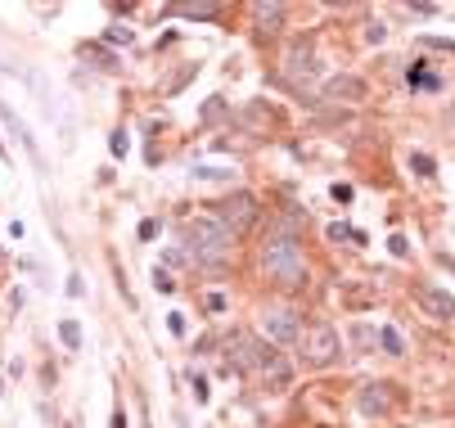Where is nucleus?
Returning a JSON list of instances; mask_svg holds the SVG:
<instances>
[{"instance_id": "1", "label": "nucleus", "mask_w": 455, "mask_h": 428, "mask_svg": "<svg viewBox=\"0 0 455 428\" xmlns=\"http://www.w3.org/2000/svg\"><path fill=\"white\" fill-rule=\"evenodd\" d=\"M180 243H185V257L199 266H221L235 253V235L217 216H194V221H185L180 226Z\"/></svg>"}, {"instance_id": "2", "label": "nucleus", "mask_w": 455, "mask_h": 428, "mask_svg": "<svg viewBox=\"0 0 455 428\" xmlns=\"http://www.w3.org/2000/svg\"><path fill=\"white\" fill-rule=\"evenodd\" d=\"M262 271L275 279L280 289H302L306 284V262H302V243L293 235H270L262 248Z\"/></svg>"}, {"instance_id": "3", "label": "nucleus", "mask_w": 455, "mask_h": 428, "mask_svg": "<svg viewBox=\"0 0 455 428\" xmlns=\"http://www.w3.org/2000/svg\"><path fill=\"white\" fill-rule=\"evenodd\" d=\"M207 207H212L207 216H217V221L226 226L235 239L257 221V199H253L248 190H235V194H226V199H217V203H207Z\"/></svg>"}, {"instance_id": "4", "label": "nucleus", "mask_w": 455, "mask_h": 428, "mask_svg": "<svg viewBox=\"0 0 455 428\" xmlns=\"http://www.w3.org/2000/svg\"><path fill=\"white\" fill-rule=\"evenodd\" d=\"M338 352H342V338H338V329L329 325V320H316L311 329H306V338H302V357L306 365H334L338 361Z\"/></svg>"}, {"instance_id": "5", "label": "nucleus", "mask_w": 455, "mask_h": 428, "mask_svg": "<svg viewBox=\"0 0 455 428\" xmlns=\"http://www.w3.org/2000/svg\"><path fill=\"white\" fill-rule=\"evenodd\" d=\"M262 334L270 342H280V347H293V342L302 338V320L293 307H266L262 311Z\"/></svg>"}, {"instance_id": "6", "label": "nucleus", "mask_w": 455, "mask_h": 428, "mask_svg": "<svg viewBox=\"0 0 455 428\" xmlns=\"http://www.w3.org/2000/svg\"><path fill=\"white\" fill-rule=\"evenodd\" d=\"M415 302H420V311L428 316V320H437V325H447V320H455V298L447 289H415Z\"/></svg>"}, {"instance_id": "7", "label": "nucleus", "mask_w": 455, "mask_h": 428, "mask_svg": "<svg viewBox=\"0 0 455 428\" xmlns=\"http://www.w3.org/2000/svg\"><path fill=\"white\" fill-rule=\"evenodd\" d=\"M397 410V388L392 383H365L361 388V415H374V420H384V415Z\"/></svg>"}, {"instance_id": "8", "label": "nucleus", "mask_w": 455, "mask_h": 428, "mask_svg": "<svg viewBox=\"0 0 455 428\" xmlns=\"http://www.w3.org/2000/svg\"><path fill=\"white\" fill-rule=\"evenodd\" d=\"M321 95H325V100H334V104H338V100H342V104H352V100H365V81H361V77H352V72H338V77H329V81H325V91H321Z\"/></svg>"}, {"instance_id": "9", "label": "nucleus", "mask_w": 455, "mask_h": 428, "mask_svg": "<svg viewBox=\"0 0 455 428\" xmlns=\"http://www.w3.org/2000/svg\"><path fill=\"white\" fill-rule=\"evenodd\" d=\"M0 117H5V127H9V131H14V136L23 140V149L32 154V163H36V167H45V158H41V149H36V136H32L28 127H23V117H18V113H14V108H9L5 100H0Z\"/></svg>"}, {"instance_id": "10", "label": "nucleus", "mask_w": 455, "mask_h": 428, "mask_svg": "<svg viewBox=\"0 0 455 428\" xmlns=\"http://www.w3.org/2000/svg\"><path fill=\"white\" fill-rule=\"evenodd\" d=\"M59 338H64L68 352H81V325L72 320V316H64V320H59Z\"/></svg>"}, {"instance_id": "11", "label": "nucleus", "mask_w": 455, "mask_h": 428, "mask_svg": "<svg viewBox=\"0 0 455 428\" xmlns=\"http://www.w3.org/2000/svg\"><path fill=\"white\" fill-rule=\"evenodd\" d=\"M257 23H262V32H280L284 9H280V5H257Z\"/></svg>"}, {"instance_id": "12", "label": "nucleus", "mask_w": 455, "mask_h": 428, "mask_svg": "<svg viewBox=\"0 0 455 428\" xmlns=\"http://www.w3.org/2000/svg\"><path fill=\"white\" fill-rule=\"evenodd\" d=\"M379 342H384V352H388V357H401V352H405L401 329H392V325H384V329H379Z\"/></svg>"}, {"instance_id": "13", "label": "nucleus", "mask_w": 455, "mask_h": 428, "mask_svg": "<svg viewBox=\"0 0 455 428\" xmlns=\"http://www.w3.org/2000/svg\"><path fill=\"white\" fill-rule=\"evenodd\" d=\"M289 72H293V77H311V72H316V59L302 54V50H293V54H289Z\"/></svg>"}, {"instance_id": "14", "label": "nucleus", "mask_w": 455, "mask_h": 428, "mask_svg": "<svg viewBox=\"0 0 455 428\" xmlns=\"http://www.w3.org/2000/svg\"><path fill=\"white\" fill-rule=\"evenodd\" d=\"M194 180H235V167H194Z\"/></svg>"}, {"instance_id": "15", "label": "nucleus", "mask_w": 455, "mask_h": 428, "mask_svg": "<svg viewBox=\"0 0 455 428\" xmlns=\"http://www.w3.org/2000/svg\"><path fill=\"white\" fill-rule=\"evenodd\" d=\"M226 108H230V104L221 100V95H212V100L203 104V122H221V117H226Z\"/></svg>"}, {"instance_id": "16", "label": "nucleus", "mask_w": 455, "mask_h": 428, "mask_svg": "<svg viewBox=\"0 0 455 428\" xmlns=\"http://www.w3.org/2000/svg\"><path fill=\"white\" fill-rule=\"evenodd\" d=\"M127 149H131V140H127V131H113V136H108V154H113V158H127Z\"/></svg>"}, {"instance_id": "17", "label": "nucleus", "mask_w": 455, "mask_h": 428, "mask_svg": "<svg viewBox=\"0 0 455 428\" xmlns=\"http://www.w3.org/2000/svg\"><path fill=\"white\" fill-rule=\"evenodd\" d=\"M329 239H352V243H365V230H352V226H329Z\"/></svg>"}, {"instance_id": "18", "label": "nucleus", "mask_w": 455, "mask_h": 428, "mask_svg": "<svg viewBox=\"0 0 455 428\" xmlns=\"http://www.w3.org/2000/svg\"><path fill=\"white\" fill-rule=\"evenodd\" d=\"M104 41H108V45H131V41H135V32H131V28H108V32H104Z\"/></svg>"}, {"instance_id": "19", "label": "nucleus", "mask_w": 455, "mask_h": 428, "mask_svg": "<svg viewBox=\"0 0 455 428\" xmlns=\"http://www.w3.org/2000/svg\"><path fill=\"white\" fill-rule=\"evenodd\" d=\"M410 167L420 171V176H433V158L428 154H410Z\"/></svg>"}, {"instance_id": "20", "label": "nucleus", "mask_w": 455, "mask_h": 428, "mask_svg": "<svg viewBox=\"0 0 455 428\" xmlns=\"http://www.w3.org/2000/svg\"><path fill=\"white\" fill-rule=\"evenodd\" d=\"M154 289H158V293H171V289H176V279H171L167 271H158V266H154Z\"/></svg>"}, {"instance_id": "21", "label": "nucleus", "mask_w": 455, "mask_h": 428, "mask_svg": "<svg viewBox=\"0 0 455 428\" xmlns=\"http://www.w3.org/2000/svg\"><path fill=\"white\" fill-rule=\"evenodd\" d=\"M352 338H356V347H370V342H374V329H370V325H356Z\"/></svg>"}, {"instance_id": "22", "label": "nucleus", "mask_w": 455, "mask_h": 428, "mask_svg": "<svg viewBox=\"0 0 455 428\" xmlns=\"http://www.w3.org/2000/svg\"><path fill=\"white\" fill-rule=\"evenodd\" d=\"M185 14H190V18H217V14H221V9H217V5H190V9H185Z\"/></svg>"}, {"instance_id": "23", "label": "nucleus", "mask_w": 455, "mask_h": 428, "mask_svg": "<svg viewBox=\"0 0 455 428\" xmlns=\"http://www.w3.org/2000/svg\"><path fill=\"white\" fill-rule=\"evenodd\" d=\"M167 329H171L176 338H185V316H180V311H171V316H167Z\"/></svg>"}, {"instance_id": "24", "label": "nucleus", "mask_w": 455, "mask_h": 428, "mask_svg": "<svg viewBox=\"0 0 455 428\" xmlns=\"http://www.w3.org/2000/svg\"><path fill=\"white\" fill-rule=\"evenodd\" d=\"M203 302H207V311H212V316H217V311H226V293H207Z\"/></svg>"}, {"instance_id": "25", "label": "nucleus", "mask_w": 455, "mask_h": 428, "mask_svg": "<svg viewBox=\"0 0 455 428\" xmlns=\"http://www.w3.org/2000/svg\"><path fill=\"white\" fill-rule=\"evenodd\" d=\"M190 383H194V401H207V378H199V374H190Z\"/></svg>"}, {"instance_id": "26", "label": "nucleus", "mask_w": 455, "mask_h": 428, "mask_svg": "<svg viewBox=\"0 0 455 428\" xmlns=\"http://www.w3.org/2000/svg\"><path fill=\"white\" fill-rule=\"evenodd\" d=\"M154 235H158V221H154V216H144V221H140V239H144V243H149Z\"/></svg>"}, {"instance_id": "27", "label": "nucleus", "mask_w": 455, "mask_h": 428, "mask_svg": "<svg viewBox=\"0 0 455 428\" xmlns=\"http://www.w3.org/2000/svg\"><path fill=\"white\" fill-rule=\"evenodd\" d=\"M388 248H392V257H405V253H410V243H405L401 235H392V239H388Z\"/></svg>"}, {"instance_id": "28", "label": "nucleus", "mask_w": 455, "mask_h": 428, "mask_svg": "<svg viewBox=\"0 0 455 428\" xmlns=\"http://www.w3.org/2000/svg\"><path fill=\"white\" fill-rule=\"evenodd\" d=\"M108 428H131V424H127V410H122V401L113 406V420H108Z\"/></svg>"}, {"instance_id": "29", "label": "nucleus", "mask_w": 455, "mask_h": 428, "mask_svg": "<svg viewBox=\"0 0 455 428\" xmlns=\"http://www.w3.org/2000/svg\"><path fill=\"white\" fill-rule=\"evenodd\" d=\"M365 36H370V45H379L388 36V28H384V23H370V32H365Z\"/></svg>"}, {"instance_id": "30", "label": "nucleus", "mask_w": 455, "mask_h": 428, "mask_svg": "<svg viewBox=\"0 0 455 428\" xmlns=\"http://www.w3.org/2000/svg\"><path fill=\"white\" fill-rule=\"evenodd\" d=\"M86 284H81V275H68V298H81Z\"/></svg>"}, {"instance_id": "31", "label": "nucleus", "mask_w": 455, "mask_h": 428, "mask_svg": "<svg viewBox=\"0 0 455 428\" xmlns=\"http://www.w3.org/2000/svg\"><path fill=\"white\" fill-rule=\"evenodd\" d=\"M334 199L338 203H352V185H334Z\"/></svg>"}, {"instance_id": "32", "label": "nucleus", "mask_w": 455, "mask_h": 428, "mask_svg": "<svg viewBox=\"0 0 455 428\" xmlns=\"http://www.w3.org/2000/svg\"><path fill=\"white\" fill-rule=\"evenodd\" d=\"M442 266H447V271L455 275V257H447V253H442Z\"/></svg>"}, {"instance_id": "33", "label": "nucleus", "mask_w": 455, "mask_h": 428, "mask_svg": "<svg viewBox=\"0 0 455 428\" xmlns=\"http://www.w3.org/2000/svg\"><path fill=\"white\" fill-rule=\"evenodd\" d=\"M0 158H5V163H9V158H14V154H9V149H5V140H0Z\"/></svg>"}]
</instances>
